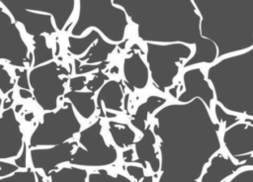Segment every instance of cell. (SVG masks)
<instances>
[{"instance_id": "6da1fadb", "label": "cell", "mask_w": 253, "mask_h": 182, "mask_svg": "<svg viewBox=\"0 0 253 182\" xmlns=\"http://www.w3.org/2000/svg\"><path fill=\"white\" fill-rule=\"evenodd\" d=\"M152 131L160 158L156 182H199L221 150L220 125L200 100L167 103L154 115Z\"/></svg>"}, {"instance_id": "7a4b0ae2", "label": "cell", "mask_w": 253, "mask_h": 182, "mask_svg": "<svg viewBox=\"0 0 253 182\" xmlns=\"http://www.w3.org/2000/svg\"><path fill=\"white\" fill-rule=\"evenodd\" d=\"M135 25L138 39L152 44H183L194 48L182 68L211 65L217 60L216 46L201 35V17L193 0H114Z\"/></svg>"}, {"instance_id": "3957f363", "label": "cell", "mask_w": 253, "mask_h": 182, "mask_svg": "<svg viewBox=\"0 0 253 182\" xmlns=\"http://www.w3.org/2000/svg\"><path fill=\"white\" fill-rule=\"evenodd\" d=\"M201 35L217 49V59L253 47V1L193 0Z\"/></svg>"}, {"instance_id": "277c9868", "label": "cell", "mask_w": 253, "mask_h": 182, "mask_svg": "<svg viewBox=\"0 0 253 182\" xmlns=\"http://www.w3.org/2000/svg\"><path fill=\"white\" fill-rule=\"evenodd\" d=\"M206 76L216 104L231 114L253 119V47L217 59Z\"/></svg>"}, {"instance_id": "5b68a950", "label": "cell", "mask_w": 253, "mask_h": 182, "mask_svg": "<svg viewBox=\"0 0 253 182\" xmlns=\"http://www.w3.org/2000/svg\"><path fill=\"white\" fill-rule=\"evenodd\" d=\"M78 14L70 36L81 37L96 30L108 42L118 45L125 41L129 20L126 12L111 0H80Z\"/></svg>"}, {"instance_id": "8992f818", "label": "cell", "mask_w": 253, "mask_h": 182, "mask_svg": "<svg viewBox=\"0 0 253 182\" xmlns=\"http://www.w3.org/2000/svg\"><path fill=\"white\" fill-rule=\"evenodd\" d=\"M145 62L150 80L160 92L174 85L182 65L192 56L194 48L183 44H145Z\"/></svg>"}, {"instance_id": "52a82bcc", "label": "cell", "mask_w": 253, "mask_h": 182, "mask_svg": "<svg viewBox=\"0 0 253 182\" xmlns=\"http://www.w3.org/2000/svg\"><path fill=\"white\" fill-rule=\"evenodd\" d=\"M81 130L82 124L72 105L64 101L56 110L42 114V121L38 123L29 137L28 148L62 144L72 140Z\"/></svg>"}, {"instance_id": "ba28073f", "label": "cell", "mask_w": 253, "mask_h": 182, "mask_svg": "<svg viewBox=\"0 0 253 182\" xmlns=\"http://www.w3.org/2000/svg\"><path fill=\"white\" fill-rule=\"evenodd\" d=\"M78 146L72 153L69 165L82 168H105L115 164L119 158L117 147L108 143L103 136L101 118L96 119L78 134Z\"/></svg>"}, {"instance_id": "9c48e42d", "label": "cell", "mask_w": 253, "mask_h": 182, "mask_svg": "<svg viewBox=\"0 0 253 182\" xmlns=\"http://www.w3.org/2000/svg\"><path fill=\"white\" fill-rule=\"evenodd\" d=\"M69 71L57 61L32 67L29 70V82L33 99L43 111H54L58 101L66 93L65 84Z\"/></svg>"}, {"instance_id": "30bf717a", "label": "cell", "mask_w": 253, "mask_h": 182, "mask_svg": "<svg viewBox=\"0 0 253 182\" xmlns=\"http://www.w3.org/2000/svg\"><path fill=\"white\" fill-rule=\"evenodd\" d=\"M0 60L14 68L32 67V53L9 13L0 5Z\"/></svg>"}, {"instance_id": "8fae6325", "label": "cell", "mask_w": 253, "mask_h": 182, "mask_svg": "<svg viewBox=\"0 0 253 182\" xmlns=\"http://www.w3.org/2000/svg\"><path fill=\"white\" fill-rule=\"evenodd\" d=\"M0 5L9 13L14 22L21 24L27 35L32 38L42 35L51 36L57 31L50 16L29 11L23 8L18 1L0 0Z\"/></svg>"}, {"instance_id": "7c38bea8", "label": "cell", "mask_w": 253, "mask_h": 182, "mask_svg": "<svg viewBox=\"0 0 253 182\" xmlns=\"http://www.w3.org/2000/svg\"><path fill=\"white\" fill-rule=\"evenodd\" d=\"M77 146V140H70L59 145L31 148L29 149L31 167L37 171L42 170L44 176L47 177L50 172L57 170L60 165L69 163Z\"/></svg>"}, {"instance_id": "4fadbf2b", "label": "cell", "mask_w": 253, "mask_h": 182, "mask_svg": "<svg viewBox=\"0 0 253 182\" xmlns=\"http://www.w3.org/2000/svg\"><path fill=\"white\" fill-rule=\"evenodd\" d=\"M24 143L22 125L14 108L3 110L0 114V160L16 158Z\"/></svg>"}, {"instance_id": "5bb4252c", "label": "cell", "mask_w": 253, "mask_h": 182, "mask_svg": "<svg viewBox=\"0 0 253 182\" xmlns=\"http://www.w3.org/2000/svg\"><path fill=\"white\" fill-rule=\"evenodd\" d=\"M182 83L183 90L176 98L178 103L185 104L200 99L210 111L211 110L214 92L201 67L195 66L185 69L182 75Z\"/></svg>"}, {"instance_id": "9a60e30c", "label": "cell", "mask_w": 253, "mask_h": 182, "mask_svg": "<svg viewBox=\"0 0 253 182\" xmlns=\"http://www.w3.org/2000/svg\"><path fill=\"white\" fill-rule=\"evenodd\" d=\"M220 140L227 155L236 162H242L253 154V125L241 120L224 129Z\"/></svg>"}, {"instance_id": "2e32d148", "label": "cell", "mask_w": 253, "mask_h": 182, "mask_svg": "<svg viewBox=\"0 0 253 182\" xmlns=\"http://www.w3.org/2000/svg\"><path fill=\"white\" fill-rule=\"evenodd\" d=\"M243 168H253V154L242 162H236L219 151L211 157L199 182H226Z\"/></svg>"}, {"instance_id": "e0dca14e", "label": "cell", "mask_w": 253, "mask_h": 182, "mask_svg": "<svg viewBox=\"0 0 253 182\" xmlns=\"http://www.w3.org/2000/svg\"><path fill=\"white\" fill-rule=\"evenodd\" d=\"M19 4L34 12L42 13L51 17L56 31L61 32L72 17L76 1L74 0H52V1H18Z\"/></svg>"}, {"instance_id": "ac0fdd59", "label": "cell", "mask_w": 253, "mask_h": 182, "mask_svg": "<svg viewBox=\"0 0 253 182\" xmlns=\"http://www.w3.org/2000/svg\"><path fill=\"white\" fill-rule=\"evenodd\" d=\"M156 136L152 131V125L148 124L145 130L141 133L139 139L133 144V153L135 158L132 159L130 164H137L145 170L150 169L151 174H158L160 170L159 152L156 149Z\"/></svg>"}, {"instance_id": "d6986e66", "label": "cell", "mask_w": 253, "mask_h": 182, "mask_svg": "<svg viewBox=\"0 0 253 182\" xmlns=\"http://www.w3.org/2000/svg\"><path fill=\"white\" fill-rule=\"evenodd\" d=\"M122 68L124 83L130 92L143 90L147 87L150 80L149 71L138 48H132L131 51L124 57Z\"/></svg>"}, {"instance_id": "ffe728a7", "label": "cell", "mask_w": 253, "mask_h": 182, "mask_svg": "<svg viewBox=\"0 0 253 182\" xmlns=\"http://www.w3.org/2000/svg\"><path fill=\"white\" fill-rule=\"evenodd\" d=\"M124 97V86L121 80L110 78L106 81L95 96L96 107L100 112V116L104 115L103 109L106 112H123Z\"/></svg>"}, {"instance_id": "44dd1931", "label": "cell", "mask_w": 253, "mask_h": 182, "mask_svg": "<svg viewBox=\"0 0 253 182\" xmlns=\"http://www.w3.org/2000/svg\"><path fill=\"white\" fill-rule=\"evenodd\" d=\"M167 104V99L160 95H150L139 104L129 118L130 126L142 133L148 125V118Z\"/></svg>"}, {"instance_id": "7402d4cb", "label": "cell", "mask_w": 253, "mask_h": 182, "mask_svg": "<svg viewBox=\"0 0 253 182\" xmlns=\"http://www.w3.org/2000/svg\"><path fill=\"white\" fill-rule=\"evenodd\" d=\"M95 96V93L87 90L78 92L69 90L64 94L63 98L72 105L77 116L84 120H89L97 111Z\"/></svg>"}, {"instance_id": "603a6c76", "label": "cell", "mask_w": 253, "mask_h": 182, "mask_svg": "<svg viewBox=\"0 0 253 182\" xmlns=\"http://www.w3.org/2000/svg\"><path fill=\"white\" fill-rule=\"evenodd\" d=\"M108 132L114 142V145L121 149H127L133 146L136 141V133L134 129L124 122L110 120L108 122Z\"/></svg>"}, {"instance_id": "cb8c5ba5", "label": "cell", "mask_w": 253, "mask_h": 182, "mask_svg": "<svg viewBox=\"0 0 253 182\" xmlns=\"http://www.w3.org/2000/svg\"><path fill=\"white\" fill-rule=\"evenodd\" d=\"M118 45L106 41L102 36L88 48L78 60L85 64H100L108 61L109 56L116 50Z\"/></svg>"}, {"instance_id": "d4e9b609", "label": "cell", "mask_w": 253, "mask_h": 182, "mask_svg": "<svg viewBox=\"0 0 253 182\" xmlns=\"http://www.w3.org/2000/svg\"><path fill=\"white\" fill-rule=\"evenodd\" d=\"M88 170L73 165H62L46 177L48 182H87Z\"/></svg>"}, {"instance_id": "484cf974", "label": "cell", "mask_w": 253, "mask_h": 182, "mask_svg": "<svg viewBox=\"0 0 253 182\" xmlns=\"http://www.w3.org/2000/svg\"><path fill=\"white\" fill-rule=\"evenodd\" d=\"M100 33L96 30H90L86 34L81 37H67V46L66 49L68 53L75 56V58H79L85 54L88 48L98 40L100 37Z\"/></svg>"}, {"instance_id": "4316f807", "label": "cell", "mask_w": 253, "mask_h": 182, "mask_svg": "<svg viewBox=\"0 0 253 182\" xmlns=\"http://www.w3.org/2000/svg\"><path fill=\"white\" fill-rule=\"evenodd\" d=\"M33 52H32V67H37L54 60L53 48L47 45L46 36L42 35L32 38Z\"/></svg>"}, {"instance_id": "83f0119b", "label": "cell", "mask_w": 253, "mask_h": 182, "mask_svg": "<svg viewBox=\"0 0 253 182\" xmlns=\"http://www.w3.org/2000/svg\"><path fill=\"white\" fill-rule=\"evenodd\" d=\"M0 182H46L44 177L39 171L32 167L19 169L13 174L0 178Z\"/></svg>"}, {"instance_id": "f1b7e54d", "label": "cell", "mask_w": 253, "mask_h": 182, "mask_svg": "<svg viewBox=\"0 0 253 182\" xmlns=\"http://www.w3.org/2000/svg\"><path fill=\"white\" fill-rule=\"evenodd\" d=\"M87 182H133V180L123 173L112 174L105 168L89 172Z\"/></svg>"}, {"instance_id": "f546056e", "label": "cell", "mask_w": 253, "mask_h": 182, "mask_svg": "<svg viewBox=\"0 0 253 182\" xmlns=\"http://www.w3.org/2000/svg\"><path fill=\"white\" fill-rule=\"evenodd\" d=\"M212 111L214 115V120L221 126H224V129H227L236 123L240 122L241 119L239 116H236L234 114H231L227 111H225L223 108H221L218 104L214 103L212 105Z\"/></svg>"}, {"instance_id": "4dcf8cb0", "label": "cell", "mask_w": 253, "mask_h": 182, "mask_svg": "<svg viewBox=\"0 0 253 182\" xmlns=\"http://www.w3.org/2000/svg\"><path fill=\"white\" fill-rule=\"evenodd\" d=\"M109 61L100 63V64H85L78 60V58L73 59V67H74V74L75 75H86L89 73L97 72L99 70H104Z\"/></svg>"}, {"instance_id": "1f68e13d", "label": "cell", "mask_w": 253, "mask_h": 182, "mask_svg": "<svg viewBox=\"0 0 253 182\" xmlns=\"http://www.w3.org/2000/svg\"><path fill=\"white\" fill-rule=\"evenodd\" d=\"M16 80L13 79L6 66L0 62V93L3 95L14 91Z\"/></svg>"}, {"instance_id": "d6a6232c", "label": "cell", "mask_w": 253, "mask_h": 182, "mask_svg": "<svg viewBox=\"0 0 253 182\" xmlns=\"http://www.w3.org/2000/svg\"><path fill=\"white\" fill-rule=\"evenodd\" d=\"M109 79L110 77L108 76V74L103 72V70H99L93 74V77L91 79H88L85 88L87 89V91L96 94L99 91V89L105 84V82Z\"/></svg>"}, {"instance_id": "836d02e7", "label": "cell", "mask_w": 253, "mask_h": 182, "mask_svg": "<svg viewBox=\"0 0 253 182\" xmlns=\"http://www.w3.org/2000/svg\"><path fill=\"white\" fill-rule=\"evenodd\" d=\"M14 73L17 77L16 85L19 89L31 90L29 82V70L28 68H14Z\"/></svg>"}, {"instance_id": "e575fe53", "label": "cell", "mask_w": 253, "mask_h": 182, "mask_svg": "<svg viewBox=\"0 0 253 182\" xmlns=\"http://www.w3.org/2000/svg\"><path fill=\"white\" fill-rule=\"evenodd\" d=\"M88 77L86 75H75L68 79V86L70 91H83L86 87Z\"/></svg>"}, {"instance_id": "d590c367", "label": "cell", "mask_w": 253, "mask_h": 182, "mask_svg": "<svg viewBox=\"0 0 253 182\" xmlns=\"http://www.w3.org/2000/svg\"><path fill=\"white\" fill-rule=\"evenodd\" d=\"M226 182H253V168H243Z\"/></svg>"}, {"instance_id": "8d00e7d4", "label": "cell", "mask_w": 253, "mask_h": 182, "mask_svg": "<svg viewBox=\"0 0 253 182\" xmlns=\"http://www.w3.org/2000/svg\"><path fill=\"white\" fill-rule=\"evenodd\" d=\"M28 155H29V148L28 144L25 142L23 145V148L19 155L14 158V164L19 168V169H26L28 167Z\"/></svg>"}, {"instance_id": "74e56055", "label": "cell", "mask_w": 253, "mask_h": 182, "mask_svg": "<svg viewBox=\"0 0 253 182\" xmlns=\"http://www.w3.org/2000/svg\"><path fill=\"white\" fill-rule=\"evenodd\" d=\"M18 170L19 168L13 162H9L8 160H0V178L9 176Z\"/></svg>"}, {"instance_id": "f35d334b", "label": "cell", "mask_w": 253, "mask_h": 182, "mask_svg": "<svg viewBox=\"0 0 253 182\" xmlns=\"http://www.w3.org/2000/svg\"><path fill=\"white\" fill-rule=\"evenodd\" d=\"M6 99L3 100V104H2V109L6 110L9 108H12V104L14 102V91H11L9 94L6 95Z\"/></svg>"}, {"instance_id": "ab89813d", "label": "cell", "mask_w": 253, "mask_h": 182, "mask_svg": "<svg viewBox=\"0 0 253 182\" xmlns=\"http://www.w3.org/2000/svg\"><path fill=\"white\" fill-rule=\"evenodd\" d=\"M133 149L130 147V148H127L126 149L124 152H123V159L125 161V163H127V164H130L132 159H133Z\"/></svg>"}, {"instance_id": "60d3db41", "label": "cell", "mask_w": 253, "mask_h": 182, "mask_svg": "<svg viewBox=\"0 0 253 182\" xmlns=\"http://www.w3.org/2000/svg\"><path fill=\"white\" fill-rule=\"evenodd\" d=\"M18 94H19L20 98H22V99H32L33 98V94H32L31 90L19 89L18 90Z\"/></svg>"}, {"instance_id": "b9f144b4", "label": "cell", "mask_w": 253, "mask_h": 182, "mask_svg": "<svg viewBox=\"0 0 253 182\" xmlns=\"http://www.w3.org/2000/svg\"><path fill=\"white\" fill-rule=\"evenodd\" d=\"M136 182H155V178L153 174H144L140 179H138Z\"/></svg>"}, {"instance_id": "7bdbcfd3", "label": "cell", "mask_w": 253, "mask_h": 182, "mask_svg": "<svg viewBox=\"0 0 253 182\" xmlns=\"http://www.w3.org/2000/svg\"><path fill=\"white\" fill-rule=\"evenodd\" d=\"M2 104H3V99H2L1 96H0V111H1V109H2Z\"/></svg>"}]
</instances>
